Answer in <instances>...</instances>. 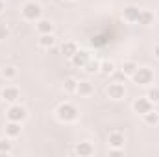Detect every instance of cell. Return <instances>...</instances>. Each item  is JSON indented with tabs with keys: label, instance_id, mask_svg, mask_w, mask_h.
<instances>
[{
	"label": "cell",
	"instance_id": "4316f807",
	"mask_svg": "<svg viewBox=\"0 0 159 157\" xmlns=\"http://www.w3.org/2000/svg\"><path fill=\"white\" fill-rule=\"evenodd\" d=\"M109 155H111V157L124 155V148H109Z\"/></svg>",
	"mask_w": 159,
	"mask_h": 157
},
{
	"label": "cell",
	"instance_id": "7c38bea8",
	"mask_svg": "<svg viewBox=\"0 0 159 157\" xmlns=\"http://www.w3.org/2000/svg\"><path fill=\"white\" fill-rule=\"evenodd\" d=\"M107 142H109V148H124L126 137L120 131H111L109 137H107Z\"/></svg>",
	"mask_w": 159,
	"mask_h": 157
},
{
	"label": "cell",
	"instance_id": "30bf717a",
	"mask_svg": "<svg viewBox=\"0 0 159 157\" xmlns=\"http://www.w3.org/2000/svg\"><path fill=\"white\" fill-rule=\"evenodd\" d=\"M139 13H141V9H139L137 6H128V7H124V11H122V19H124L126 22H129V24H137Z\"/></svg>",
	"mask_w": 159,
	"mask_h": 157
},
{
	"label": "cell",
	"instance_id": "5bb4252c",
	"mask_svg": "<svg viewBox=\"0 0 159 157\" xmlns=\"http://www.w3.org/2000/svg\"><path fill=\"white\" fill-rule=\"evenodd\" d=\"M78 50H80V48H78V44H76L74 41H65V43L61 44V54H63L67 59H70Z\"/></svg>",
	"mask_w": 159,
	"mask_h": 157
},
{
	"label": "cell",
	"instance_id": "ffe728a7",
	"mask_svg": "<svg viewBox=\"0 0 159 157\" xmlns=\"http://www.w3.org/2000/svg\"><path fill=\"white\" fill-rule=\"evenodd\" d=\"M13 150V139H9L7 135L0 137V154H9Z\"/></svg>",
	"mask_w": 159,
	"mask_h": 157
},
{
	"label": "cell",
	"instance_id": "4fadbf2b",
	"mask_svg": "<svg viewBox=\"0 0 159 157\" xmlns=\"http://www.w3.org/2000/svg\"><path fill=\"white\" fill-rule=\"evenodd\" d=\"M93 92H94V87H93V83H91V81H87V79L78 81V87H76V94H78V96L87 98V96H91Z\"/></svg>",
	"mask_w": 159,
	"mask_h": 157
},
{
	"label": "cell",
	"instance_id": "ba28073f",
	"mask_svg": "<svg viewBox=\"0 0 159 157\" xmlns=\"http://www.w3.org/2000/svg\"><path fill=\"white\" fill-rule=\"evenodd\" d=\"M22 133V122H15V120H7L6 128H4V135H7L9 139H17Z\"/></svg>",
	"mask_w": 159,
	"mask_h": 157
},
{
	"label": "cell",
	"instance_id": "d4e9b609",
	"mask_svg": "<svg viewBox=\"0 0 159 157\" xmlns=\"http://www.w3.org/2000/svg\"><path fill=\"white\" fill-rule=\"evenodd\" d=\"M146 96H148V100L152 104H159V87H150L148 92H146Z\"/></svg>",
	"mask_w": 159,
	"mask_h": 157
},
{
	"label": "cell",
	"instance_id": "484cf974",
	"mask_svg": "<svg viewBox=\"0 0 159 157\" xmlns=\"http://www.w3.org/2000/svg\"><path fill=\"white\" fill-rule=\"evenodd\" d=\"M9 28L6 26V24H0V41H4V39H7L9 37Z\"/></svg>",
	"mask_w": 159,
	"mask_h": 157
},
{
	"label": "cell",
	"instance_id": "f1b7e54d",
	"mask_svg": "<svg viewBox=\"0 0 159 157\" xmlns=\"http://www.w3.org/2000/svg\"><path fill=\"white\" fill-rule=\"evenodd\" d=\"M4 9H6V4H4V0H0V15L4 13Z\"/></svg>",
	"mask_w": 159,
	"mask_h": 157
},
{
	"label": "cell",
	"instance_id": "7402d4cb",
	"mask_svg": "<svg viewBox=\"0 0 159 157\" xmlns=\"http://www.w3.org/2000/svg\"><path fill=\"white\" fill-rule=\"evenodd\" d=\"M76 87H78V79L76 78H67L63 83V91L65 92H76Z\"/></svg>",
	"mask_w": 159,
	"mask_h": 157
},
{
	"label": "cell",
	"instance_id": "5b68a950",
	"mask_svg": "<svg viewBox=\"0 0 159 157\" xmlns=\"http://www.w3.org/2000/svg\"><path fill=\"white\" fill-rule=\"evenodd\" d=\"M131 107H133V111L137 113V115H146L148 111H152L154 109V104L148 100V96H139V98H135L133 100V104H131Z\"/></svg>",
	"mask_w": 159,
	"mask_h": 157
},
{
	"label": "cell",
	"instance_id": "8992f818",
	"mask_svg": "<svg viewBox=\"0 0 159 157\" xmlns=\"http://www.w3.org/2000/svg\"><path fill=\"white\" fill-rule=\"evenodd\" d=\"M106 92H107V96H109L111 100L119 102V100H122V98L126 96V87H124L122 83H119V81H113V83L107 85Z\"/></svg>",
	"mask_w": 159,
	"mask_h": 157
},
{
	"label": "cell",
	"instance_id": "603a6c76",
	"mask_svg": "<svg viewBox=\"0 0 159 157\" xmlns=\"http://www.w3.org/2000/svg\"><path fill=\"white\" fill-rule=\"evenodd\" d=\"M83 69H85V72H87V74H96V72H100V63H98V61L89 59V61H87V65H85Z\"/></svg>",
	"mask_w": 159,
	"mask_h": 157
},
{
	"label": "cell",
	"instance_id": "ac0fdd59",
	"mask_svg": "<svg viewBox=\"0 0 159 157\" xmlns=\"http://www.w3.org/2000/svg\"><path fill=\"white\" fill-rule=\"evenodd\" d=\"M137 69H139V65H137L133 59H128V61H124V63H122V69H120V70H122V74H124V76L131 78V76L135 74V70H137Z\"/></svg>",
	"mask_w": 159,
	"mask_h": 157
},
{
	"label": "cell",
	"instance_id": "cb8c5ba5",
	"mask_svg": "<svg viewBox=\"0 0 159 157\" xmlns=\"http://www.w3.org/2000/svg\"><path fill=\"white\" fill-rule=\"evenodd\" d=\"M115 69H117V65H115L113 61H104V63H100V72H102V74H113Z\"/></svg>",
	"mask_w": 159,
	"mask_h": 157
},
{
	"label": "cell",
	"instance_id": "83f0119b",
	"mask_svg": "<svg viewBox=\"0 0 159 157\" xmlns=\"http://www.w3.org/2000/svg\"><path fill=\"white\" fill-rule=\"evenodd\" d=\"M154 56H156V57L159 59V43L156 44V46H154Z\"/></svg>",
	"mask_w": 159,
	"mask_h": 157
},
{
	"label": "cell",
	"instance_id": "d6986e66",
	"mask_svg": "<svg viewBox=\"0 0 159 157\" xmlns=\"http://www.w3.org/2000/svg\"><path fill=\"white\" fill-rule=\"evenodd\" d=\"M143 120H144V124L146 126H159V113L156 109H152V111H148L146 115H143Z\"/></svg>",
	"mask_w": 159,
	"mask_h": 157
},
{
	"label": "cell",
	"instance_id": "2e32d148",
	"mask_svg": "<svg viewBox=\"0 0 159 157\" xmlns=\"http://www.w3.org/2000/svg\"><path fill=\"white\" fill-rule=\"evenodd\" d=\"M154 13L150 11V9H141V13H139V19H137V24H141V26H150V24H154Z\"/></svg>",
	"mask_w": 159,
	"mask_h": 157
},
{
	"label": "cell",
	"instance_id": "7a4b0ae2",
	"mask_svg": "<svg viewBox=\"0 0 159 157\" xmlns=\"http://www.w3.org/2000/svg\"><path fill=\"white\" fill-rule=\"evenodd\" d=\"M20 15H22L24 20L37 22L41 17H43V7H41V4L34 2V0H30V2H26V4L20 7Z\"/></svg>",
	"mask_w": 159,
	"mask_h": 157
},
{
	"label": "cell",
	"instance_id": "44dd1931",
	"mask_svg": "<svg viewBox=\"0 0 159 157\" xmlns=\"http://www.w3.org/2000/svg\"><path fill=\"white\" fill-rule=\"evenodd\" d=\"M0 74H2V78H6V79H15L17 74H19V70H17V67H13V65H6V67L0 70Z\"/></svg>",
	"mask_w": 159,
	"mask_h": 157
},
{
	"label": "cell",
	"instance_id": "52a82bcc",
	"mask_svg": "<svg viewBox=\"0 0 159 157\" xmlns=\"http://www.w3.org/2000/svg\"><path fill=\"white\" fill-rule=\"evenodd\" d=\"M20 98V89L15 87V85H7L2 89V100L7 102V104H17Z\"/></svg>",
	"mask_w": 159,
	"mask_h": 157
},
{
	"label": "cell",
	"instance_id": "277c9868",
	"mask_svg": "<svg viewBox=\"0 0 159 157\" xmlns=\"http://www.w3.org/2000/svg\"><path fill=\"white\" fill-rule=\"evenodd\" d=\"M6 117L7 120H15V122H24L28 118V109L24 105H20L19 102L17 104H9V107L6 109Z\"/></svg>",
	"mask_w": 159,
	"mask_h": 157
},
{
	"label": "cell",
	"instance_id": "9a60e30c",
	"mask_svg": "<svg viewBox=\"0 0 159 157\" xmlns=\"http://www.w3.org/2000/svg\"><path fill=\"white\" fill-rule=\"evenodd\" d=\"M35 28L39 34H54V22L48 19H43V17L35 22Z\"/></svg>",
	"mask_w": 159,
	"mask_h": 157
},
{
	"label": "cell",
	"instance_id": "9c48e42d",
	"mask_svg": "<svg viewBox=\"0 0 159 157\" xmlns=\"http://www.w3.org/2000/svg\"><path fill=\"white\" fill-rule=\"evenodd\" d=\"M74 154L80 157H91L94 154V146L89 142V141H81L74 146Z\"/></svg>",
	"mask_w": 159,
	"mask_h": 157
},
{
	"label": "cell",
	"instance_id": "6da1fadb",
	"mask_svg": "<svg viewBox=\"0 0 159 157\" xmlns=\"http://www.w3.org/2000/svg\"><path fill=\"white\" fill-rule=\"evenodd\" d=\"M56 117H57L59 122H63V124H70V122L78 120L80 109L74 105V104H70V102H63V104L57 105V109H56Z\"/></svg>",
	"mask_w": 159,
	"mask_h": 157
},
{
	"label": "cell",
	"instance_id": "8fae6325",
	"mask_svg": "<svg viewBox=\"0 0 159 157\" xmlns=\"http://www.w3.org/2000/svg\"><path fill=\"white\" fill-rule=\"evenodd\" d=\"M89 59H91V56H89L87 50H78V52L70 57V63H72L74 67H78V69H83V67L87 65Z\"/></svg>",
	"mask_w": 159,
	"mask_h": 157
},
{
	"label": "cell",
	"instance_id": "e0dca14e",
	"mask_svg": "<svg viewBox=\"0 0 159 157\" xmlns=\"http://www.w3.org/2000/svg\"><path fill=\"white\" fill-rule=\"evenodd\" d=\"M37 44H39L41 48H52V46L56 44V37H54V34H39Z\"/></svg>",
	"mask_w": 159,
	"mask_h": 157
},
{
	"label": "cell",
	"instance_id": "f546056e",
	"mask_svg": "<svg viewBox=\"0 0 159 157\" xmlns=\"http://www.w3.org/2000/svg\"><path fill=\"white\" fill-rule=\"evenodd\" d=\"M69 2H74V0H69Z\"/></svg>",
	"mask_w": 159,
	"mask_h": 157
},
{
	"label": "cell",
	"instance_id": "3957f363",
	"mask_svg": "<svg viewBox=\"0 0 159 157\" xmlns=\"http://www.w3.org/2000/svg\"><path fill=\"white\" fill-rule=\"evenodd\" d=\"M135 85H141V87H148L150 83H154V70L148 69V67H139L135 70V74L131 76Z\"/></svg>",
	"mask_w": 159,
	"mask_h": 157
}]
</instances>
